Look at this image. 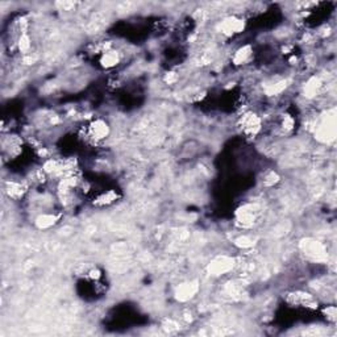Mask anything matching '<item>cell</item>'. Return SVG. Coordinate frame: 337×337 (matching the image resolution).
<instances>
[{"label":"cell","instance_id":"obj_4","mask_svg":"<svg viewBox=\"0 0 337 337\" xmlns=\"http://www.w3.org/2000/svg\"><path fill=\"white\" fill-rule=\"evenodd\" d=\"M336 136V121H335V116H327V119L323 120L319 128L316 129V137L317 140H320L323 142H329L335 140Z\"/></svg>","mask_w":337,"mask_h":337},{"label":"cell","instance_id":"obj_21","mask_svg":"<svg viewBox=\"0 0 337 337\" xmlns=\"http://www.w3.org/2000/svg\"><path fill=\"white\" fill-rule=\"evenodd\" d=\"M325 315H327V319L329 321L335 323L336 321V307L335 306H327V308L324 310Z\"/></svg>","mask_w":337,"mask_h":337},{"label":"cell","instance_id":"obj_14","mask_svg":"<svg viewBox=\"0 0 337 337\" xmlns=\"http://www.w3.org/2000/svg\"><path fill=\"white\" fill-rule=\"evenodd\" d=\"M321 87V82L319 78L316 77H312L307 80V83L304 84V96L307 98H313L316 96V94L319 92Z\"/></svg>","mask_w":337,"mask_h":337},{"label":"cell","instance_id":"obj_18","mask_svg":"<svg viewBox=\"0 0 337 337\" xmlns=\"http://www.w3.org/2000/svg\"><path fill=\"white\" fill-rule=\"evenodd\" d=\"M234 244L238 248H241V249H248V248H252L254 245V241L249 236H240V237L234 240Z\"/></svg>","mask_w":337,"mask_h":337},{"label":"cell","instance_id":"obj_9","mask_svg":"<svg viewBox=\"0 0 337 337\" xmlns=\"http://www.w3.org/2000/svg\"><path fill=\"white\" fill-rule=\"evenodd\" d=\"M199 290V286L196 282H188V283H182L181 286H178L177 291H175V298L179 300V302H187L191 298H194L196 292Z\"/></svg>","mask_w":337,"mask_h":337},{"label":"cell","instance_id":"obj_22","mask_svg":"<svg viewBox=\"0 0 337 337\" xmlns=\"http://www.w3.org/2000/svg\"><path fill=\"white\" fill-rule=\"evenodd\" d=\"M175 80H177V75H175V73H170V74L166 75L167 83H174Z\"/></svg>","mask_w":337,"mask_h":337},{"label":"cell","instance_id":"obj_13","mask_svg":"<svg viewBox=\"0 0 337 337\" xmlns=\"http://www.w3.org/2000/svg\"><path fill=\"white\" fill-rule=\"evenodd\" d=\"M25 191H26V190H25L24 186L21 183H19V182H8V183H7V187H5L7 195H8L11 199L15 200L21 199V198L24 196Z\"/></svg>","mask_w":337,"mask_h":337},{"label":"cell","instance_id":"obj_2","mask_svg":"<svg viewBox=\"0 0 337 337\" xmlns=\"http://www.w3.org/2000/svg\"><path fill=\"white\" fill-rule=\"evenodd\" d=\"M245 29V21L237 16H228L219 25L220 33L225 37H232L234 34L241 33Z\"/></svg>","mask_w":337,"mask_h":337},{"label":"cell","instance_id":"obj_10","mask_svg":"<svg viewBox=\"0 0 337 337\" xmlns=\"http://www.w3.org/2000/svg\"><path fill=\"white\" fill-rule=\"evenodd\" d=\"M120 63V53L116 50L107 49L100 55V65L105 69H112Z\"/></svg>","mask_w":337,"mask_h":337},{"label":"cell","instance_id":"obj_17","mask_svg":"<svg viewBox=\"0 0 337 337\" xmlns=\"http://www.w3.org/2000/svg\"><path fill=\"white\" fill-rule=\"evenodd\" d=\"M17 46H19V50L21 53H26L28 50L30 49V38L26 33H23L19 38V42H17Z\"/></svg>","mask_w":337,"mask_h":337},{"label":"cell","instance_id":"obj_12","mask_svg":"<svg viewBox=\"0 0 337 337\" xmlns=\"http://www.w3.org/2000/svg\"><path fill=\"white\" fill-rule=\"evenodd\" d=\"M59 220L58 215L55 213H42L40 216H37L34 224L38 229H49L52 228L53 225L57 224V221Z\"/></svg>","mask_w":337,"mask_h":337},{"label":"cell","instance_id":"obj_11","mask_svg":"<svg viewBox=\"0 0 337 337\" xmlns=\"http://www.w3.org/2000/svg\"><path fill=\"white\" fill-rule=\"evenodd\" d=\"M252 55H253V49H252V46L244 45L241 46V48H238V49L234 52V54H233L232 57V61L234 65H244V63H246L250 58H252Z\"/></svg>","mask_w":337,"mask_h":337},{"label":"cell","instance_id":"obj_3","mask_svg":"<svg viewBox=\"0 0 337 337\" xmlns=\"http://www.w3.org/2000/svg\"><path fill=\"white\" fill-rule=\"evenodd\" d=\"M287 303L296 306V307L308 308V310H316L317 302L311 294L306 291H292L286 296Z\"/></svg>","mask_w":337,"mask_h":337},{"label":"cell","instance_id":"obj_16","mask_svg":"<svg viewBox=\"0 0 337 337\" xmlns=\"http://www.w3.org/2000/svg\"><path fill=\"white\" fill-rule=\"evenodd\" d=\"M117 195L116 192L115 191H107L104 192V194H102V195L98 198V200H96V203L99 204V206H107V204H111L113 203L115 200H116Z\"/></svg>","mask_w":337,"mask_h":337},{"label":"cell","instance_id":"obj_7","mask_svg":"<svg viewBox=\"0 0 337 337\" xmlns=\"http://www.w3.org/2000/svg\"><path fill=\"white\" fill-rule=\"evenodd\" d=\"M256 219H257V207L256 206H244L241 209H238L237 213H236V220H237V224L242 228H250L253 227V224L256 223Z\"/></svg>","mask_w":337,"mask_h":337},{"label":"cell","instance_id":"obj_6","mask_svg":"<svg viewBox=\"0 0 337 337\" xmlns=\"http://www.w3.org/2000/svg\"><path fill=\"white\" fill-rule=\"evenodd\" d=\"M87 133L94 141H102L109 136V125L102 119L92 120L87 127Z\"/></svg>","mask_w":337,"mask_h":337},{"label":"cell","instance_id":"obj_20","mask_svg":"<svg viewBox=\"0 0 337 337\" xmlns=\"http://www.w3.org/2000/svg\"><path fill=\"white\" fill-rule=\"evenodd\" d=\"M278 181H279V177L277 175V173H274V171H270V173L265 177V179H263V182H265L266 186H273V184L277 183Z\"/></svg>","mask_w":337,"mask_h":337},{"label":"cell","instance_id":"obj_5","mask_svg":"<svg viewBox=\"0 0 337 337\" xmlns=\"http://www.w3.org/2000/svg\"><path fill=\"white\" fill-rule=\"evenodd\" d=\"M234 266V261L231 257H217L208 265V273L213 277H220L232 270Z\"/></svg>","mask_w":337,"mask_h":337},{"label":"cell","instance_id":"obj_8","mask_svg":"<svg viewBox=\"0 0 337 337\" xmlns=\"http://www.w3.org/2000/svg\"><path fill=\"white\" fill-rule=\"evenodd\" d=\"M303 252L312 259H323L325 257V248L319 241L315 240H306L302 244Z\"/></svg>","mask_w":337,"mask_h":337},{"label":"cell","instance_id":"obj_19","mask_svg":"<svg viewBox=\"0 0 337 337\" xmlns=\"http://www.w3.org/2000/svg\"><path fill=\"white\" fill-rule=\"evenodd\" d=\"M294 125H295V120H294V119H292L290 115H286V116L283 117V120H282V129L283 130L290 132V130H292V129H294Z\"/></svg>","mask_w":337,"mask_h":337},{"label":"cell","instance_id":"obj_15","mask_svg":"<svg viewBox=\"0 0 337 337\" xmlns=\"http://www.w3.org/2000/svg\"><path fill=\"white\" fill-rule=\"evenodd\" d=\"M286 86H287V84H286V80H279V82L269 84L266 87V90H265V92H266L269 96L278 95V94H281V92L286 88Z\"/></svg>","mask_w":337,"mask_h":337},{"label":"cell","instance_id":"obj_1","mask_svg":"<svg viewBox=\"0 0 337 337\" xmlns=\"http://www.w3.org/2000/svg\"><path fill=\"white\" fill-rule=\"evenodd\" d=\"M261 119L257 113L248 111L244 112L240 117V128H241L242 133L245 134L246 137H254L257 136L258 132L261 130Z\"/></svg>","mask_w":337,"mask_h":337}]
</instances>
